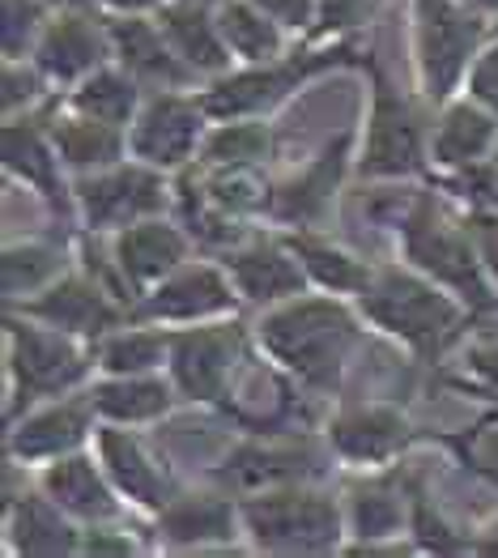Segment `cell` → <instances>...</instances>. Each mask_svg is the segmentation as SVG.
Returning a JSON list of instances; mask_svg holds the SVG:
<instances>
[{
	"label": "cell",
	"mask_w": 498,
	"mask_h": 558,
	"mask_svg": "<svg viewBox=\"0 0 498 558\" xmlns=\"http://www.w3.org/2000/svg\"><path fill=\"white\" fill-rule=\"evenodd\" d=\"M252 520L265 542L286 546H319L332 537L337 520L316 499H272L265 508H252Z\"/></svg>",
	"instance_id": "cell-3"
},
{
	"label": "cell",
	"mask_w": 498,
	"mask_h": 558,
	"mask_svg": "<svg viewBox=\"0 0 498 558\" xmlns=\"http://www.w3.org/2000/svg\"><path fill=\"white\" fill-rule=\"evenodd\" d=\"M299 73H269V77H239L209 98L214 111H243V107H256V102H269L277 94L286 90Z\"/></svg>",
	"instance_id": "cell-18"
},
{
	"label": "cell",
	"mask_w": 498,
	"mask_h": 558,
	"mask_svg": "<svg viewBox=\"0 0 498 558\" xmlns=\"http://www.w3.org/2000/svg\"><path fill=\"white\" fill-rule=\"evenodd\" d=\"M490 141V124L477 116V111H456L452 120H448V129H444V137H439V154L456 162V158H473L482 145Z\"/></svg>",
	"instance_id": "cell-21"
},
{
	"label": "cell",
	"mask_w": 498,
	"mask_h": 558,
	"mask_svg": "<svg viewBox=\"0 0 498 558\" xmlns=\"http://www.w3.org/2000/svg\"><path fill=\"white\" fill-rule=\"evenodd\" d=\"M9 158H13V167L31 171V180H39V184H51L47 158H44V149H39V141H35V137L22 141V133H9Z\"/></svg>",
	"instance_id": "cell-32"
},
{
	"label": "cell",
	"mask_w": 498,
	"mask_h": 558,
	"mask_svg": "<svg viewBox=\"0 0 498 558\" xmlns=\"http://www.w3.org/2000/svg\"><path fill=\"white\" fill-rule=\"evenodd\" d=\"M239 281H243L247 294L269 299V294L299 290V269L290 260H281L277 252H252V256L239 260Z\"/></svg>",
	"instance_id": "cell-13"
},
{
	"label": "cell",
	"mask_w": 498,
	"mask_h": 558,
	"mask_svg": "<svg viewBox=\"0 0 498 558\" xmlns=\"http://www.w3.org/2000/svg\"><path fill=\"white\" fill-rule=\"evenodd\" d=\"M86 201H90V218L98 222H120V218H133L158 205V184L149 175H116V180H102V184L86 187Z\"/></svg>",
	"instance_id": "cell-7"
},
{
	"label": "cell",
	"mask_w": 498,
	"mask_h": 558,
	"mask_svg": "<svg viewBox=\"0 0 498 558\" xmlns=\"http://www.w3.org/2000/svg\"><path fill=\"white\" fill-rule=\"evenodd\" d=\"M482 4H495V0H482Z\"/></svg>",
	"instance_id": "cell-38"
},
{
	"label": "cell",
	"mask_w": 498,
	"mask_h": 558,
	"mask_svg": "<svg viewBox=\"0 0 498 558\" xmlns=\"http://www.w3.org/2000/svg\"><path fill=\"white\" fill-rule=\"evenodd\" d=\"M417 158V133L409 124V111L384 90L371 124V149H366V171H405Z\"/></svg>",
	"instance_id": "cell-5"
},
{
	"label": "cell",
	"mask_w": 498,
	"mask_h": 558,
	"mask_svg": "<svg viewBox=\"0 0 498 558\" xmlns=\"http://www.w3.org/2000/svg\"><path fill=\"white\" fill-rule=\"evenodd\" d=\"M265 149V133L260 129H227L222 137L214 141V158L222 162H247Z\"/></svg>",
	"instance_id": "cell-30"
},
{
	"label": "cell",
	"mask_w": 498,
	"mask_h": 558,
	"mask_svg": "<svg viewBox=\"0 0 498 558\" xmlns=\"http://www.w3.org/2000/svg\"><path fill=\"white\" fill-rule=\"evenodd\" d=\"M422 9H426V51H430L426 64H430V82L444 90L456 77L464 51L477 39V26L464 13H456L448 0H422Z\"/></svg>",
	"instance_id": "cell-4"
},
{
	"label": "cell",
	"mask_w": 498,
	"mask_h": 558,
	"mask_svg": "<svg viewBox=\"0 0 498 558\" xmlns=\"http://www.w3.org/2000/svg\"><path fill=\"white\" fill-rule=\"evenodd\" d=\"M227 529V508L218 504H187L171 512V533L175 537H218Z\"/></svg>",
	"instance_id": "cell-28"
},
{
	"label": "cell",
	"mask_w": 498,
	"mask_h": 558,
	"mask_svg": "<svg viewBox=\"0 0 498 558\" xmlns=\"http://www.w3.org/2000/svg\"><path fill=\"white\" fill-rule=\"evenodd\" d=\"M82 372V363L73 359V350L69 345H60V341H51V337H22V375L31 379V384H39V388H60V384H69V379H77Z\"/></svg>",
	"instance_id": "cell-11"
},
{
	"label": "cell",
	"mask_w": 498,
	"mask_h": 558,
	"mask_svg": "<svg viewBox=\"0 0 498 558\" xmlns=\"http://www.w3.org/2000/svg\"><path fill=\"white\" fill-rule=\"evenodd\" d=\"M120 4H145V0H120Z\"/></svg>",
	"instance_id": "cell-37"
},
{
	"label": "cell",
	"mask_w": 498,
	"mask_h": 558,
	"mask_svg": "<svg viewBox=\"0 0 498 558\" xmlns=\"http://www.w3.org/2000/svg\"><path fill=\"white\" fill-rule=\"evenodd\" d=\"M44 60L47 69H56L60 77H69V73H77V69H86L94 60V39L90 31L82 26V22H64L44 47Z\"/></svg>",
	"instance_id": "cell-17"
},
{
	"label": "cell",
	"mask_w": 498,
	"mask_h": 558,
	"mask_svg": "<svg viewBox=\"0 0 498 558\" xmlns=\"http://www.w3.org/2000/svg\"><path fill=\"white\" fill-rule=\"evenodd\" d=\"M265 9H272L277 17H286V22H303V13H307V0H260Z\"/></svg>",
	"instance_id": "cell-34"
},
{
	"label": "cell",
	"mask_w": 498,
	"mask_h": 558,
	"mask_svg": "<svg viewBox=\"0 0 498 558\" xmlns=\"http://www.w3.org/2000/svg\"><path fill=\"white\" fill-rule=\"evenodd\" d=\"M341 448H350L354 457H379L401 439V422L388 414H366V418H350L337 426Z\"/></svg>",
	"instance_id": "cell-15"
},
{
	"label": "cell",
	"mask_w": 498,
	"mask_h": 558,
	"mask_svg": "<svg viewBox=\"0 0 498 558\" xmlns=\"http://www.w3.org/2000/svg\"><path fill=\"white\" fill-rule=\"evenodd\" d=\"M495 187H498V180H495Z\"/></svg>",
	"instance_id": "cell-39"
},
{
	"label": "cell",
	"mask_w": 498,
	"mask_h": 558,
	"mask_svg": "<svg viewBox=\"0 0 498 558\" xmlns=\"http://www.w3.org/2000/svg\"><path fill=\"white\" fill-rule=\"evenodd\" d=\"M158 359V341L154 337H133V341H116L111 350H107V363L111 367H120V372H129V367H149Z\"/></svg>",
	"instance_id": "cell-31"
},
{
	"label": "cell",
	"mask_w": 498,
	"mask_h": 558,
	"mask_svg": "<svg viewBox=\"0 0 498 558\" xmlns=\"http://www.w3.org/2000/svg\"><path fill=\"white\" fill-rule=\"evenodd\" d=\"M44 316H51L56 325H64V328H98L111 320L107 303H102L94 290H86V286H64V290H56L44 303Z\"/></svg>",
	"instance_id": "cell-14"
},
{
	"label": "cell",
	"mask_w": 498,
	"mask_h": 558,
	"mask_svg": "<svg viewBox=\"0 0 498 558\" xmlns=\"http://www.w3.org/2000/svg\"><path fill=\"white\" fill-rule=\"evenodd\" d=\"M227 345H234V337L227 332H201V337H187L180 350V375L183 384L201 397H209L222 379V367H227Z\"/></svg>",
	"instance_id": "cell-9"
},
{
	"label": "cell",
	"mask_w": 498,
	"mask_h": 558,
	"mask_svg": "<svg viewBox=\"0 0 498 558\" xmlns=\"http://www.w3.org/2000/svg\"><path fill=\"white\" fill-rule=\"evenodd\" d=\"M299 252L312 260V269H316L319 278L332 281V286H354L359 281V269L341 252H328V247H316V243H299Z\"/></svg>",
	"instance_id": "cell-29"
},
{
	"label": "cell",
	"mask_w": 498,
	"mask_h": 558,
	"mask_svg": "<svg viewBox=\"0 0 498 558\" xmlns=\"http://www.w3.org/2000/svg\"><path fill=\"white\" fill-rule=\"evenodd\" d=\"M60 145L73 162H102V158L116 154V137L102 124H69L60 133Z\"/></svg>",
	"instance_id": "cell-26"
},
{
	"label": "cell",
	"mask_w": 498,
	"mask_h": 558,
	"mask_svg": "<svg viewBox=\"0 0 498 558\" xmlns=\"http://www.w3.org/2000/svg\"><path fill=\"white\" fill-rule=\"evenodd\" d=\"M77 435H82V414H77V410H60V414H47L44 422H35V426L17 439V448H22V452H51V448L73 444Z\"/></svg>",
	"instance_id": "cell-23"
},
{
	"label": "cell",
	"mask_w": 498,
	"mask_h": 558,
	"mask_svg": "<svg viewBox=\"0 0 498 558\" xmlns=\"http://www.w3.org/2000/svg\"><path fill=\"white\" fill-rule=\"evenodd\" d=\"M477 227H482V243H486V252H490V260L498 269V222H477Z\"/></svg>",
	"instance_id": "cell-36"
},
{
	"label": "cell",
	"mask_w": 498,
	"mask_h": 558,
	"mask_svg": "<svg viewBox=\"0 0 498 558\" xmlns=\"http://www.w3.org/2000/svg\"><path fill=\"white\" fill-rule=\"evenodd\" d=\"M222 26H227L230 44L239 47V51H247V56H269L272 47H277V35H272L269 22L256 17V13L243 9V4H230L227 17H222Z\"/></svg>",
	"instance_id": "cell-22"
},
{
	"label": "cell",
	"mask_w": 498,
	"mask_h": 558,
	"mask_svg": "<svg viewBox=\"0 0 498 558\" xmlns=\"http://www.w3.org/2000/svg\"><path fill=\"white\" fill-rule=\"evenodd\" d=\"M413 256H417L426 269H435L439 278L456 281V286L473 290V299H482V286H477V274H473L469 247H464L452 231H444L439 222H430L426 214L413 222Z\"/></svg>",
	"instance_id": "cell-6"
},
{
	"label": "cell",
	"mask_w": 498,
	"mask_h": 558,
	"mask_svg": "<svg viewBox=\"0 0 498 558\" xmlns=\"http://www.w3.org/2000/svg\"><path fill=\"white\" fill-rule=\"evenodd\" d=\"M98 405L116 418H145L167 405V392L158 384H111L98 392Z\"/></svg>",
	"instance_id": "cell-20"
},
{
	"label": "cell",
	"mask_w": 498,
	"mask_h": 558,
	"mask_svg": "<svg viewBox=\"0 0 498 558\" xmlns=\"http://www.w3.org/2000/svg\"><path fill=\"white\" fill-rule=\"evenodd\" d=\"M120 256H124V269L133 278H154L171 260H180V239L167 231V227H136V231L124 234Z\"/></svg>",
	"instance_id": "cell-10"
},
{
	"label": "cell",
	"mask_w": 498,
	"mask_h": 558,
	"mask_svg": "<svg viewBox=\"0 0 498 558\" xmlns=\"http://www.w3.org/2000/svg\"><path fill=\"white\" fill-rule=\"evenodd\" d=\"M171 17V35L183 44V51L192 56V60H201V64H222V47L214 44V35H209V26L196 17V13H187V9H171L167 13Z\"/></svg>",
	"instance_id": "cell-25"
},
{
	"label": "cell",
	"mask_w": 498,
	"mask_h": 558,
	"mask_svg": "<svg viewBox=\"0 0 498 558\" xmlns=\"http://www.w3.org/2000/svg\"><path fill=\"white\" fill-rule=\"evenodd\" d=\"M366 307L384 320L388 328H397V332H405L413 341H430L435 332H444V328L452 325V307L444 303V299H435L430 290H422V286H413L405 278H388L371 299H366Z\"/></svg>",
	"instance_id": "cell-2"
},
{
	"label": "cell",
	"mask_w": 498,
	"mask_h": 558,
	"mask_svg": "<svg viewBox=\"0 0 498 558\" xmlns=\"http://www.w3.org/2000/svg\"><path fill=\"white\" fill-rule=\"evenodd\" d=\"M477 94H482V98H490V102L498 107V51L482 64V69H477Z\"/></svg>",
	"instance_id": "cell-33"
},
{
	"label": "cell",
	"mask_w": 498,
	"mask_h": 558,
	"mask_svg": "<svg viewBox=\"0 0 498 558\" xmlns=\"http://www.w3.org/2000/svg\"><path fill=\"white\" fill-rule=\"evenodd\" d=\"M102 444H107V461L116 469V477H120L133 495L154 504V499H158V473L141 461V452H136L129 439H120V435H107Z\"/></svg>",
	"instance_id": "cell-19"
},
{
	"label": "cell",
	"mask_w": 498,
	"mask_h": 558,
	"mask_svg": "<svg viewBox=\"0 0 498 558\" xmlns=\"http://www.w3.org/2000/svg\"><path fill=\"white\" fill-rule=\"evenodd\" d=\"M227 303V290H222V281L209 278V274H187L183 281L175 286H167L154 303H149V312H167V316H192V312H214V307H222Z\"/></svg>",
	"instance_id": "cell-12"
},
{
	"label": "cell",
	"mask_w": 498,
	"mask_h": 558,
	"mask_svg": "<svg viewBox=\"0 0 498 558\" xmlns=\"http://www.w3.org/2000/svg\"><path fill=\"white\" fill-rule=\"evenodd\" d=\"M82 102L102 120H124L133 111V86H124L120 77H98V82L86 86Z\"/></svg>",
	"instance_id": "cell-27"
},
{
	"label": "cell",
	"mask_w": 498,
	"mask_h": 558,
	"mask_svg": "<svg viewBox=\"0 0 498 558\" xmlns=\"http://www.w3.org/2000/svg\"><path fill=\"white\" fill-rule=\"evenodd\" d=\"M354 4H359V0H328V9H324V17H328L332 26H341V22H345V17L354 13Z\"/></svg>",
	"instance_id": "cell-35"
},
{
	"label": "cell",
	"mask_w": 498,
	"mask_h": 558,
	"mask_svg": "<svg viewBox=\"0 0 498 558\" xmlns=\"http://www.w3.org/2000/svg\"><path fill=\"white\" fill-rule=\"evenodd\" d=\"M192 133H196V124H192V111L183 102H158L149 111L141 137H136V149L158 158V162H180L192 145Z\"/></svg>",
	"instance_id": "cell-8"
},
{
	"label": "cell",
	"mask_w": 498,
	"mask_h": 558,
	"mask_svg": "<svg viewBox=\"0 0 498 558\" xmlns=\"http://www.w3.org/2000/svg\"><path fill=\"white\" fill-rule=\"evenodd\" d=\"M51 490H56L69 508H77V512H107V508H111L86 461H69V465L56 469V473H51Z\"/></svg>",
	"instance_id": "cell-16"
},
{
	"label": "cell",
	"mask_w": 498,
	"mask_h": 558,
	"mask_svg": "<svg viewBox=\"0 0 498 558\" xmlns=\"http://www.w3.org/2000/svg\"><path fill=\"white\" fill-rule=\"evenodd\" d=\"M345 341H350V320L337 307H319V303L299 307L290 316H277L269 325L272 350L312 379H328L337 372V359H341Z\"/></svg>",
	"instance_id": "cell-1"
},
{
	"label": "cell",
	"mask_w": 498,
	"mask_h": 558,
	"mask_svg": "<svg viewBox=\"0 0 498 558\" xmlns=\"http://www.w3.org/2000/svg\"><path fill=\"white\" fill-rule=\"evenodd\" d=\"M120 44H124V56H129V64H136L141 73H162V77H180L175 73V64L167 60V51L158 47V39L141 26V22H129V26H120Z\"/></svg>",
	"instance_id": "cell-24"
}]
</instances>
